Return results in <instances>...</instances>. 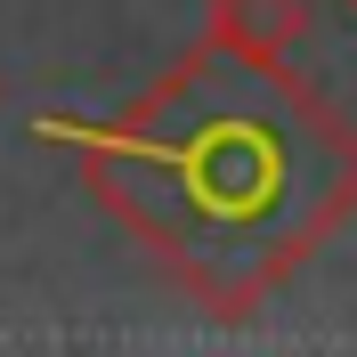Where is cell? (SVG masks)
<instances>
[{
    "mask_svg": "<svg viewBox=\"0 0 357 357\" xmlns=\"http://www.w3.org/2000/svg\"><path fill=\"white\" fill-rule=\"evenodd\" d=\"M106 220L195 309L244 325L357 220V122L292 57L203 33L106 122H49Z\"/></svg>",
    "mask_w": 357,
    "mask_h": 357,
    "instance_id": "cell-1",
    "label": "cell"
},
{
    "mask_svg": "<svg viewBox=\"0 0 357 357\" xmlns=\"http://www.w3.org/2000/svg\"><path fill=\"white\" fill-rule=\"evenodd\" d=\"M203 33L244 49V57H292L309 41V0H211Z\"/></svg>",
    "mask_w": 357,
    "mask_h": 357,
    "instance_id": "cell-2",
    "label": "cell"
},
{
    "mask_svg": "<svg viewBox=\"0 0 357 357\" xmlns=\"http://www.w3.org/2000/svg\"><path fill=\"white\" fill-rule=\"evenodd\" d=\"M341 8H349V17H357V0H341Z\"/></svg>",
    "mask_w": 357,
    "mask_h": 357,
    "instance_id": "cell-3",
    "label": "cell"
}]
</instances>
